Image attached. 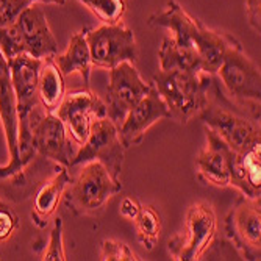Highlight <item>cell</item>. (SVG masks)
Here are the masks:
<instances>
[{
    "mask_svg": "<svg viewBox=\"0 0 261 261\" xmlns=\"http://www.w3.org/2000/svg\"><path fill=\"white\" fill-rule=\"evenodd\" d=\"M147 25L150 29H168L177 42L194 45L200 57L202 70L211 75H216L224 61L227 47L234 39V36L228 33L208 29L202 20L186 13L175 0H169L161 11L152 14Z\"/></svg>",
    "mask_w": 261,
    "mask_h": 261,
    "instance_id": "cell-1",
    "label": "cell"
},
{
    "mask_svg": "<svg viewBox=\"0 0 261 261\" xmlns=\"http://www.w3.org/2000/svg\"><path fill=\"white\" fill-rule=\"evenodd\" d=\"M153 86L160 92L169 111V117L186 125L191 117L206 107L215 75L203 70H156L152 77Z\"/></svg>",
    "mask_w": 261,
    "mask_h": 261,
    "instance_id": "cell-2",
    "label": "cell"
},
{
    "mask_svg": "<svg viewBox=\"0 0 261 261\" xmlns=\"http://www.w3.org/2000/svg\"><path fill=\"white\" fill-rule=\"evenodd\" d=\"M213 92L206 107L199 113L205 127L221 136L233 152H243L261 142L259 121L222 96L213 80Z\"/></svg>",
    "mask_w": 261,
    "mask_h": 261,
    "instance_id": "cell-3",
    "label": "cell"
},
{
    "mask_svg": "<svg viewBox=\"0 0 261 261\" xmlns=\"http://www.w3.org/2000/svg\"><path fill=\"white\" fill-rule=\"evenodd\" d=\"M122 191L121 180L114 178L100 161H88L79 175L64 189V206L74 216H97L107 203Z\"/></svg>",
    "mask_w": 261,
    "mask_h": 261,
    "instance_id": "cell-4",
    "label": "cell"
},
{
    "mask_svg": "<svg viewBox=\"0 0 261 261\" xmlns=\"http://www.w3.org/2000/svg\"><path fill=\"white\" fill-rule=\"evenodd\" d=\"M216 74L222 80L230 100L259 121V67L246 55L241 42L236 38L227 47L224 61Z\"/></svg>",
    "mask_w": 261,
    "mask_h": 261,
    "instance_id": "cell-5",
    "label": "cell"
},
{
    "mask_svg": "<svg viewBox=\"0 0 261 261\" xmlns=\"http://www.w3.org/2000/svg\"><path fill=\"white\" fill-rule=\"evenodd\" d=\"M216 238V213L208 202H196L186 211L183 231L168 243L175 261L200 259Z\"/></svg>",
    "mask_w": 261,
    "mask_h": 261,
    "instance_id": "cell-6",
    "label": "cell"
},
{
    "mask_svg": "<svg viewBox=\"0 0 261 261\" xmlns=\"http://www.w3.org/2000/svg\"><path fill=\"white\" fill-rule=\"evenodd\" d=\"M85 38L89 47L91 61L94 66L113 69L122 61H138V45L133 30L122 22L103 23L96 29H85Z\"/></svg>",
    "mask_w": 261,
    "mask_h": 261,
    "instance_id": "cell-7",
    "label": "cell"
},
{
    "mask_svg": "<svg viewBox=\"0 0 261 261\" xmlns=\"http://www.w3.org/2000/svg\"><path fill=\"white\" fill-rule=\"evenodd\" d=\"M125 147L119 136V128L108 116L94 119L89 128V135L75 153L72 168L88 161H100L108 172L119 180L124 166Z\"/></svg>",
    "mask_w": 261,
    "mask_h": 261,
    "instance_id": "cell-8",
    "label": "cell"
},
{
    "mask_svg": "<svg viewBox=\"0 0 261 261\" xmlns=\"http://www.w3.org/2000/svg\"><path fill=\"white\" fill-rule=\"evenodd\" d=\"M225 233L244 259L261 256V205L259 199L240 196L225 218Z\"/></svg>",
    "mask_w": 261,
    "mask_h": 261,
    "instance_id": "cell-9",
    "label": "cell"
},
{
    "mask_svg": "<svg viewBox=\"0 0 261 261\" xmlns=\"http://www.w3.org/2000/svg\"><path fill=\"white\" fill-rule=\"evenodd\" d=\"M152 83L141 79L138 69L130 61H122L110 69V83L107 88V116L121 127L127 113L150 91Z\"/></svg>",
    "mask_w": 261,
    "mask_h": 261,
    "instance_id": "cell-10",
    "label": "cell"
},
{
    "mask_svg": "<svg viewBox=\"0 0 261 261\" xmlns=\"http://www.w3.org/2000/svg\"><path fill=\"white\" fill-rule=\"evenodd\" d=\"M55 114L60 117L67 135L82 146L89 135L92 121L107 116V105L89 86H85L64 94Z\"/></svg>",
    "mask_w": 261,
    "mask_h": 261,
    "instance_id": "cell-11",
    "label": "cell"
},
{
    "mask_svg": "<svg viewBox=\"0 0 261 261\" xmlns=\"http://www.w3.org/2000/svg\"><path fill=\"white\" fill-rule=\"evenodd\" d=\"M0 119H2L7 144L10 150V164L0 166V178L20 177L23 172L19 161V144H17V111H16V97L11 83L10 66L5 57L0 52Z\"/></svg>",
    "mask_w": 261,
    "mask_h": 261,
    "instance_id": "cell-12",
    "label": "cell"
},
{
    "mask_svg": "<svg viewBox=\"0 0 261 261\" xmlns=\"http://www.w3.org/2000/svg\"><path fill=\"white\" fill-rule=\"evenodd\" d=\"M164 117H169L168 107L152 83L150 91L127 113L119 127V136L124 147L127 149L141 144L147 130Z\"/></svg>",
    "mask_w": 261,
    "mask_h": 261,
    "instance_id": "cell-13",
    "label": "cell"
},
{
    "mask_svg": "<svg viewBox=\"0 0 261 261\" xmlns=\"http://www.w3.org/2000/svg\"><path fill=\"white\" fill-rule=\"evenodd\" d=\"M42 60L33 58L29 54H20L8 61L11 83L16 97L17 125L29 117V114L39 105L38 79Z\"/></svg>",
    "mask_w": 261,
    "mask_h": 261,
    "instance_id": "cell-14",
    "label": "cell"
},
{
    "mask_svg": "<svg viewBox=\"0 0 261 261\" xmlns=\"http://www.w3.org/2000/svg\"><path fill=\"white\" fill-rule=\"evenodd\" d=\"M206 146L197 156V175L203 183L225 188L230 186L233 150L213 130L205 127Z\"/></svg>",
    "mask_w": 261,
    "mask_h": 261,
    "instance_id": "cell-15",
    "label": "cell"
},
{
    "mask_svg": "<svg viewBox=\"0 0 261 261\" xmlns=\"http://www.w3.org/2000/svg\"><path fill=\"white\" fill-rule=\"evenodd\" d=\"M16 22L20 29L29 55L42 60L58 54V42L50 30L42 8L32 4L19 14Z\"/></svg>",
    "mask_w": 261,
    "mask_h": 261,
    "instance_id": "cell-16",
    "label": "cell"
},
{
    "mask_svg": "<svg viewBox=\"0 0 261 261\" xmlns=\"http://www.w3.org/2000/svg\"><path fill=\"white\" fill-rule=\"evenodd\" d=\"M230 186L250 199L261 196V142L243 152H234L230 169Z\"/></svg>",
    "mask_w": 261,
    "mask_h": 261,
    "instance_id": "cell-17",
    "label": "cell"
},
{
    "mask_svg": "<svg viewBox=\"0 0 261 261\" xmlns=\"http://www.w3.org/2000/svg\"><path fill=\"white\" fill-rule=\"evenodd\" d=\"M70 181V174L67 168L60 166V169L55 175L47 180L39 189L33 199V210H32V221L38 228H44L47 221L55 213L64 189Z\"/></svg>",
    "mask_w": 261,
    "mask_h": 261,
    "instance_id": "cell-18",
    "label": "cell"
},
{
    "mask_svg": "<svg viewBox=\"0 0 261 261\" xmlns=\"http://www.w3.org/2000/svg\"><path fill=\"white\" fill-rule=\"evenodd\" d=\"M66 94L64 75L54 57L42 58L38 79V99L45 113H55Z\"/></svg>",
    "mask_w": 261,
    "mask_h": 261,
    "instance_id": "cell-19",
    "label": "cell"
},
{
    "mask_svg": "<svg viewBox=\"0 0 261 261\" xmlns=\"http://www.w3.org/2000/svg\"><path fill=\"white\" fill-rule=\"evenodd\" d=\"M54 60L64 77L77 72L82 75L85 86H89L92 61H91L89 47L85 38V32H77L70 36L66 52L63 55L58 54L54 55Z\"/></svg>",
    "mask_w": 261,
    "mask_h": 261,
    "instance_id": "cell-20",
    "label": "cell"
},
{
    "mask_svg": "<svg viewBox=\"0 0 261 261\" xmlns=\"http://www.w3.org/2000/svg\"><path fill=\"white\" fill-rule=\"evenodd\" d=\"M158 58H160V69L163 70H172V69L202 70L200 57L196 50V47L180 44L172 36H166L163 39Z\"/></svg>",
    "mask_w": 261,
    "mask_h": 261,
    "instance_id": "cell-21",
    "label": "cell"
},
{
    "mask_svg": "<svg viewBox=\"0 0 261 261\" xmlns=\"http://www.w3.org/2000/svg\"><path fill=\"white\" fill-rule=\"evenodd\" d=\"M135 227L138 241L147 250H153L158 243L161 233V219L160 215L150 205H141L138 215L135 216Z\"/></svg>",
    "mask_w": 261,
    "mask_h": 261,
    "instance_id": "cell-22",
    "label": "cell"
},
{
    "mask_svg": "<svg viewBox=\"0 0 261 261\" xmlns=\"http://www.w3.org/2000/svg\"><path fill=\"white\" fill-rule=\"evenodd\" d=\"M89 8V11L99 17L103 23L121 22L127 11L125 0H79Z\"/></svg>",
    "mask_w": 261,
    "mask_h": 261,
    "instance_id": "cell-23",
    "label": "cell"
},
{
    "mask_svg": "<svg viewBox=\"0 0 261 261\" xmlns=\"http://www.w3.org/2000/svg\"><path fill=\"white\" fill-rule=\"evenodd\" d=\"M0 52L7 61L16 58L20 54H27L25 42H23L17 22L0 27Z\"/></svg>",
    "mask_w": 261,
    "mask_h": 261,
    "instance_id": "cell-24",
    "label": "cell"
},
{
    "mask_svg": "<svg viewBox=\"0 0 261 261\" xmlns=\"http://www.w3.org/2000/svg\"><path fill=\"white\" fill-rule=\"evenodd\" d=\"M44 261H66V252H64V241H63V221L60 218L55 219V225L50 231V240L47 244L42 258Z\"/></svg>",
    "mask_w": 261,
    "mask_h": 261,
    "instance_id": "cell-25",
    "label": "cell"
},
{
    "mask_svg": "<svg viewBox=\"0 0 261 261\" xmlns=\"http://www.w3.org/2000/svg\"><path fill=\"white\" fill-rule=\"evenodd\" d=\"M100 259L103 261H139V258L125 243L116 240H105L102 243Z\"/></svg>",
    "mask_w": 261,
    "mask_h": 261,
    "instance_id": "cell-26",
    "label": "cell"
},
{
    "mask_svg": "<svg viewBox=\"0 0 261 261\" xmlns=\"http://www.w3.org/2000/svg\"><path fill=\"white\" fill-rule=\"evenodd\" d=\"M35 4L33 0H0V27L16 22L19 14Z\"/></svg>",
    "mask_w": 261,
    "mask_h": 261,
    "instance_id": "cell-27",
    "label": "cell"
},
{
    "mask_svg": "<svg viewBox=\"0 0 261 261\" xmlns=\"http://www.w3.org/2000/svg\"><path fill=\"white\" fill-rule=\"evenodd\" d=\"M17 228H19L17 215L4 202L0 205V241L8 240Z\"/></svg>",
    "mask_w": 261,
    "mask_h": 261,
    "instance_id": "cell-28",
    "label": "cell"
},
{
    "mask_svg": "<svg viewBox=\"0 0 261 261\" xmlns=\"http://www.w3.org/2000/svg\"><path fill=\"white\" fill-rule=\"evenodd\" d=\"M246 16L249 25L259 35V20H261V0H246Z\"/></svg>",
    "mask_w": 261,
    "mask_h": 261,
    "instance_id": "cell-29",
    "label": "cell"
},
{
    "mask_svg": "<svg viewBox=\"0 0 261 261\" xmlns=\"http://www.w3.org/2000/svg\"><path fill=\"white\" fill-rule=\"evenodd\" d=\"M141 208V203L133 199V197H125L121 203V215L127 219H135V216L138 215V211Z\"/></svg>",
    "mask_w": 261,
    "mask_h": 261,
    "instance_id": "cell-30",
    "label": "cell"
},
{
    "mask_svg": "<svg viewBox=\"0 0 261 261\" xmlns=\"http://www.w3.org/2000/svg\"><path fill=\"white\" fill-rule=\"evenodd\" d=\"M36 2H42V4H54V5H64L66 0H36Z\"/></svg>",
    "mask_w": 261,
    "mask_h": 261,
    "instance_id": "cell-31",
    "label": "cell"
},
{
    "mask_svg": "<svg viewBox=\"0 0 261 261\" xmlns=\"http://www.w3.org/2000/svg\"><path fill=\"white\" fill-rule=\"evenodd\" d=\"M2 203H4V202H2V200H0V205H2Z\"/></svg>",
    "mask_w": 261,
    "mask_h": 261,
    "instance_id": "cell-32",
    "label": "cell"
},
{
    "mask_svg": "<svg viewBox=\"0 0 261 261\" xmlns=\"http://www.w3.org/2000/svg\"><path fill=\"white\" fill-rule=\"evenodd\" d=\"M33 2H36V0H33Z\"/></svg>",
    "mask_w": 261,
    "mask_h": 261,
    "instance_id": "cell-33",
    "label": "cell"
}]
</instances>
